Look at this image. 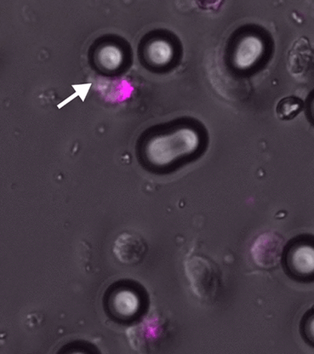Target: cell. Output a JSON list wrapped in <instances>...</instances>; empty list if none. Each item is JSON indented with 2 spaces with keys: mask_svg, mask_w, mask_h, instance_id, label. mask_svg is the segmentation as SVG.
Listing matches in <instances>:
<instances>
[{
  "mask_svg": "<svg viewBox=\"0 0 314 354\" xmlns=\"http://www.w3.org/2000/svg\"><path fill=\"white\" fill-rule=\"evenodd\" d=\"M199 138L194 131L184 128L153 137L145 146L147 161L155 167H166L177 158L196 151Z\"/></svg>",
  "mask_w": 314,
  "mask_h": 354,
  "instance_id": "obj_1",
  "label": "cell"
},
{
  "mask_svg": "<svg viewBox=\"0 0 314 354\" xmlns=\"http://www.w3.org/2000/svg\"><path fill=\"white\" fill-rule=\"evenodd\" d=\"M147 304L146 291L130 281L114 283L106 291L104 306L106 313L119 323H130L144 313Z\"/></svg>",
  "mask_w": 314,
  "mask_h": 354,
  "instance_id": "obj_2",
  "label": "cell"
},
{
  "mask_svg": "<svg viewBox=\"0 0 314 354\" xmlns=\"http://www.w3.org/2000/svg\"><path fill=\"white\" fill-rule=\"evenodd\" d=\"M186 270L194 292L199 297H206L209 290L215 289L216 268L202 257H193L186 263Z\"/></svg>",
  "mask_w": 314,
  "mask_h": 354,
  "instance_id": "obj_3",
  "label": "cell"
},
{
  "mask_svg": "<svg viewBox=\"0 0 314 354\" xmlns=\"http://www.w3.org/2000/svg\"><path fill=\"white\" fill-rule=\"evenodd\" d=\"M284 247L282 237L277 233L266 232L256 239L251 248L255 264L264 268L277 266L281 260Z\"/></svg>",
  "mask_w": 314,
  "mask_h": 354,
  "instance_id": "obj_4",
  "label": "cell"
},
{
  "mask_svg": "<svg viewBox=\"0 0 314 354\" xmlns=\"http://www.w3.org/2000/svg\"><path fill=\"white\" fill-rule=\"evenodd\" d=\"M285 270L291 275L306 277L314 273V248L310 245H295L284 254Z\"/></svg>",
  "mask_w": 314,
  "mask_h": 354,
  "instance_id": "obj_5",
  "label": "cell"
},
{
  "mask_svg": "<svg viewBox=\"0 0 314 354\" xmlns=\"http://www.w3.org/2000/svg\"><path fill=\"white\" fill-rule=\"evenodd\" d=\"M265 45L258 36L243 37L233 51V64L239 70H248L259 62L264 55Z\"/></svg>",
  "mask_w": 314,
  "mask_h": 354,
  "instance_id": "obj_6",
  "label": "cell"
},
{
  "mask_svg": "<svg viewBox=\"0 0 314 354\" xmlns=\"http://www.w3.org/2000/svg\"><path fill=\"white\" fill-rule=\"evenodd\" d=\"M146 245L139 236L124 233L119 236L114 244V254L119 261L127 265H133L144 256Z\"/></svg>",
  "mask_w": 314,
  "mask_h": 354,
  "instance_id": "obj_7",
  "label": "cell"
},
{
  "mask_svg": "<svg viewBox=\"0 0 314 354\" xmlns=\"http://www.w3.org/2000/svg\"><path fill=\"white\" fill-rule=\"evenodd\" d=\"M174 48L166 39H153L146 48V56L150 64L164 66L170 64L174 57Z\"/></svg>",
  "mask_w": 314,
  "mask_h": 354,
  "instance_id": "obj_8",
  "label": "cell"
},
{
  "mask_svg": "<svg viewBox=\"0 0 314 354\" xmlns=\"http://www.w3.org/2000/svg\"><path fill=\"white\" fill-rule=\"evenodd\" d=\"M124 55L123 51L117 45L107 44L101 46L96 54L97 62L106 71L118 70L123 64Z\"/></svg>",
  "mask_w": 314,
  "mask_h": 354,
  "instance_id": "obj_9",
  "label": "cell"
},
{
  "mask_svg": "<svg viewBox=\"0 0 314 354\" xmlns=\"http://www.w3.org/2000/svg\"><path fill=\"white\" fill-rule=\"evenodd\" d=\"M304 104L296 97H286L279 102L277 106V116L282 120L294 118L302 110Z\"/></svg>",
  "mask_w": 314,
  "mask_h": 354,
  "instance_id": "obj_10",
  "label": "cell"
},
{
  "mask_svg": "<svg viewBox=\"0 0 314 354\" xmlns=\"http://www.w3.org/2000/svg\"><path fill=\"white\" fill-rule=\"evenodd\" d=\"M305 333L312 340L314 341V317L307 322L305 326Z\"/></svg>",
  "mask_w": 314,
  "mask_h": 354,
  "instance_id": "obj_11",
  "label": "cell"
}]
</instances>
